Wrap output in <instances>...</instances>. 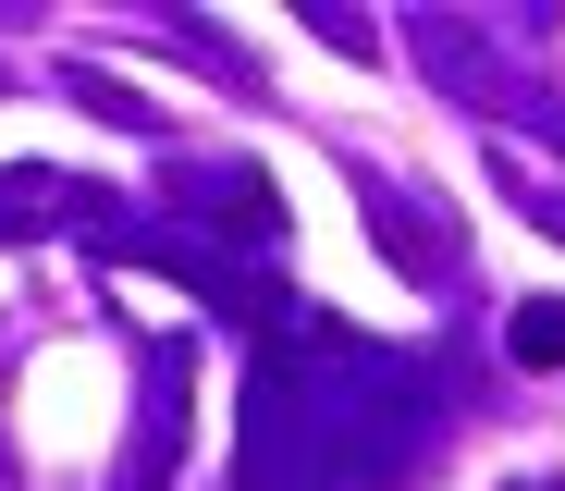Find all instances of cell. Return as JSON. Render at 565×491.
<instances>
[{"mask_svg":"<svg viewBox=\"0 0 565 491\" xmlns=\"http://www.w3.org/2000/svg\"><path fill=\"white\" fill-rule=\"evenodd\" d=\"M516 491H565V479H516Z\"/></svg>","mask_w":565,"mask_h":491,"instance_id":"obj_2","label":"cell"},{"mask_svg":"<svg viewBox=\"0 0 565 491\" xmlns=\"http://www.w3.org/2000/svg\"><path fill=\"white\" fill-rule=\"evenodd\" d=\"M516 356L529 369H565V308H516Z\"/></svg>","mask_w":565,"mask_h":491,"instance_id":"obj_1","label":"cell"}]
</instances>
